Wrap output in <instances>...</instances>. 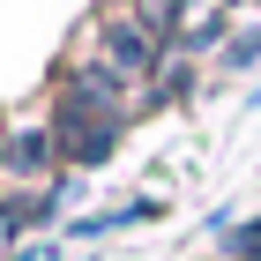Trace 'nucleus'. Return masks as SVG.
<instances>
[{
    "instance_id": "obj_6",
    "label": "nucleus",
    "mask_w": 261,
    "mask_h": 261,
    "mask_svg": "<svg viewBox=\"0 0 261 261\" xmlns=\"http://www.w3.org/2000/svg\"><path fill=\"white\" fill-rule=\"evenodd\" d=\"M0 172H8V149H0Z\"/></svg>"
},
{
    "instance_id": "obj_1",
    "label": "nucleus",
    "mask_w": 261,
    "mask_h": 261,
    "mask_svg": "<svg viewBox=\"0 0 261 261\" xmlns=\"http://www.w3.org/2000/svg\"><path fill=\"white\" fill-rule=\"evenodd\" d=\"M97 60L112 67L120 82H135V75H157V60H164V45L142 30L135 15H105L97 22Z\"/></svg>"
},
{
    "instance_id": "obj_3",
    "label": "nucleus",
    "mask_w": 261,
    "mask_h": 261,
    "mask_svg": "<svg viewBox=\"0 0 261 261\" xmlns=\"http://www.w3.org/2000/svg\"><path fill=\"white\" fill-rule=\"evenodd\" d=\"M53 217V194H22V201H8V209H0V224H8V231H22V224H45Z\"/></svg>"
},
{
    "instance_id": "obj_2",
    "label": "nucleus",
    "mask_w": 261,
    "mask_h": 261,
    "mask_svg": "<svg viewBox=\"0 0 261 261\" xmlns=\"http://www.w3.org/2000/svg\"><path fill=\"white\" fill-rule=\"evenodd\" d=\"M0 149H8V172H45V164L60 157V135H53V127H22V135L0 142Z\"/></svg>"
},
{
    "instance_id": "obj_4",
    "label": "nucleus",
    "mask_w": 261,
    "mask_h": 261,
    "mask_svg": "<svg viewBox=\"0 0 261 261\" xmlns=\"http://www.w3.org/2000/svg\"><path fill=\"white\" fill-rule=\"evenodd\" d=\"M224 254H239V261H261V224H239V231L224 239Z\"/></svg>"
},
{
    "instance_id": "obj_5",
    "label": "nucleus",
    "mask_w": 261,
    "mask_h": 261,
    "mask_svg": "<svg viewBox=\"0 0 261 261\" xmlns=\"http://www.w3.org/2000/svg\"><path fill=\"white\" fill-rule=\"evenodd\" d=\"M246 60H261V30H246V38L224 53V67H246Z\"/></svg>"
}]
</instances>
